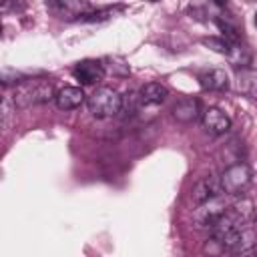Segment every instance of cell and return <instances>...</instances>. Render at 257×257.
<instances>
[{
  "mask_svg": "<svg viewBox=\"0 0 257 257\" xmlns=\"http://www.w3.org/2000/svg\"><path fill=\"white\" fill-rule=\"evenodd\" d=\"M72 76H74V80H78L84 86L86 84H96L104 76V64L100 60H92V58L80 60L72 66Z\"/></svg>",
  "mask_w": 257,
  "mask_h": 257,
  "instance_id": "6",
  "label": "cell"
},
{
  "mask_svg": "<svg viewBox=\"0 0 257 257\" xmlns=\"http://www.w3.org/2000/svg\"><path fill=\"white\" fill-rule=\"evenodd\" d=\"M225 195V193H223ZM223 195H217V197H211L203 203H199V207L195 209L193 213V223L197 227H207L211 229L215 225V221L229 209V205L225 203V197Z\"/></svg>",
  "mask_w": 257,
  "mask_h": 257,
  "instance_id": "4",
  "label": "cell"
},
{
  "mask_svg": "<svg viewBox=\"0 0 257 257\" xmlns=\"http://www.w3.org/2000/svg\"><path fill=\"white\" fill-rule=\"evenodd\" d=\"M235 86L241 94L249 96V98H257V70L255 68H239L237 76H235Z\"/></svg>",
  "mask_w": 257,
  "mask_h": 257,
  "instance_id": "12",
  "label": "cell"
},
{
  "mask_svg": "<svg viewBox=\"0 0 257 257\" xmlns=\"http://www.w3.org/2000/svg\"><path fill=\"white\" fill-rule=\"evenodd\" d=\"M255 26H257V12H255Z\"/></svg>",
  "mask_w": 257,
  "mask_h": 257,
  "instance_id": "19",
  "label": "cell"
},
{
  "mask_svg": "<svg viewBox=\"0 0 257 257\" xmlns=\"http://www.w3.org/2000/svg\"><path fill=\"white\" fill-rule=\"evenodd\" d=\"M203 124L209 133L213 135H223L231 128V118L217 106H209L205 112H203Z\"/></svg>",
  "mask_w": 257,
  "mask_h": 257,
  "instance_id": "8",
  "label": "cell"
},
{
  "mask_svg": "<svg viewBox=\"0 0 257 257\" xmlns=\"http://www.w3.org/2000/svg\"><path fill=\"white\" fill-rule=\"evenodd\" d=\"M173 116L181 122H191L201 116V102L197 98H181L173 106Z\"/></svg>",
  "mask_w": 257,
  "mask_h": 257,
  "instance_id": "13",
  "label": "cell"
},
{
  "mask_svg": "<svg viewBox=\"0 0 257 257\" xmlns=\"http://www.w3.org/2000/svg\"><path fill=\"white\" fill-rule=\"evenodd\" d=\"M54 102L60 110H72V108H78L84 102V92L78 86H64L56 92Z\"/></svg>",
  "mask_w": 257,
  "mask_h": 257,
  "instance_id": "11",
  "label": "cell"
},
{
  "mask_svg": "<svg viewBox=\"0 0 257 257\" xmlns=\"http://www.w3.org/2000/svg\"><path fill=\"white\" fill-rule=\"evenodd\" d=\"M141 106V100H139V92H126L122 96V106L120 110L124 114H135V110Z\"/></svg>",
  "mask_w": 257,
  "mask_h": 257,
  "instance_id": "15",
  "label": "cell"
},
{
  "mask_svg": "<svg viewBox=\"0 0 257 257\" xmlns=\"http://www.w3.org/2000/svg\"><path fill=\"white\" fill-rule=\"evenodd\" d=\"M14 104V100L12 98H4V102H2V124L4 126H8L10 124V106Z\"/></svg>",
  "mask_w": 257,
  "mask_h": 257,
  "instance_id": "17",
  "label": "cell"
},
{
  "mask_svg": "<svg viewBox=\"0 0 257 257\" xmlns=\"http://www.w3.org/2000/svg\"><path fill=\"white\" fill-rule=\"evenodd\" d=\"M199 84L203 90H227L229 76L223 68H209L199 74Z\"/></svg>",
  "mask_w": 257,
  "mask_h": 257,
  "instance_id": "10",
  "label": "cell"
},
{
  "mask_svg": "<svg viewBox=\"0 0 257 257\" xmlns=\"http://www.w3.org/2000/svg\"><path fill=\"white\" fill-rule=\"evenodd\" d=\"M151 2H157V0H151Z\"/></svg>",
  "mask_w": 257,
  "mask_h": 257,
  "instance_id": "21",
  "label": "cell"
},
{
  "mask_svg": "<svg viewBox=\"0 0 257 257\" xmlns=\"http://www.w3.org/2000/svg\"><path fill=\"white\" fill-rule=\"evenodd\" d=\"M217 26L223 30V38H225V40H229L231 44H237V42H239V32H237L235 26H231V24L225 22L223 18H217Z\"/></svg>",
  "mask_w": 257,
  "mask_h": 257,
  "instance_id": "16",
  "label": "cell"
},
{
  "mask_svg": "<svg viewBox=\"0 0 257 257\" xmlns=\"http://www.w3.org/2000/svg\"><path fill=\"white\" fill-rule=\"evenodd\" d=\"M253 253H257V249H255V251H253Z\"/></svg>",
  "mask_w": 257,
  "mask_h": 257,
  "instance_id": "20",
  "label": "cell"
},
{
  "mask_svg": "<svg viewBox=\"0 0 257 257\" xmlns=\"http://www.w3.org/2000/svg\"><path fill=\"white\" fill-rule=\"evenodd\" d=\"M46 8L62 20H74L88 14L90 4L88 0H46Z\"/></svg>",
  "mask_w": 257,
  "mask_h": 257,
  "instance_id": "5",
  "label": "cell"
},
{
  "mask_svg": "<svg viewBox=\"0 0 257 257\" xmlns=\"http://www.w3.org/2000/svg\"><path fill=\"white\" fill-rule=\"evenodd\" d=\"M56 96L54 92V84L44 78V76H36V78H24L16 84L12 100L16 108H30L36 104H44L48 100H52Z\"/></svg>",
  "mask_w": 257,
  "mask_h": 257,
  "instance_id": "1",
  "label": "cell"
},
{
  "mask_svg": "<svg viewBox=\"0 0 257 257\" xmlns=\"http://www.w3.org/2000/svg\"><path fill=\"white\" fill-rule=\"evenodd\" d=\"M201 44H205L207 48H211V50H215V52H219V54H225V56H231V54H233V46H235V44H231L229 40H225L223 36H221V38H217V36L201 38Z\"/></svg>",
  "mask_w": 257,
  "mask_h": 257,
  "instance_id": "14",
  "label": "cell"
},
{
  "mask_svg": "<svg viewBox=\"0 0 257 257\" xmlns=\"http://www.w3.org/2000/svg\"><path fill=\"white\" fill-rule=\"evenodd\" d=\"M223 195V187H221V177L217 175H207L201 181H197V185L193 187V201L199 205L211 197Z\"/></svg>",
  "mask_w": 257,
  "mask_h": 257,
  "instance_id": "7",
  "label": "cell"
},
{
  "mask_svg": "<svg viewBox=\"0 0 257 257\" xmlns=\"http://www.w3.org/2000/svg\"><path fill=\"white\" fill-rule=\"evenodd\" d=\"M169 96V88L161 82H147L139 90L141 106H157Z\"/></svg>",
  "mask_w": 257,
  "mask_h": 257,
  "instance_id": "9",
  "label": "cell"
},
{
  "mask_svg": "<svg viewBox=\"0 0 257 257\" xmlns=\"http://www.w3.org/2000/svg\"><path fill=\"white\" fill-rule=\"evenodd\" d=\"M86 104H88V110L92 116L108 118V116H114L116 112H120L122 96L110 86H100L88 96Z\"/></svg>",
  "mask_w": 257,
  "mask_h": 257,
  "instance_id": "2",
  "label": "cell"
},
{
  "mask_svg": "<svg viewBox=\"0 0 257 257\" xmlns=\"http://www.w3.org/2000/svg\"><path fill=\"white\" fill-rule=\"evenodd\" d=\"M211 2H213V4H217V6H225L229 0H211Z\"/></svg>",
  "mask_w": 257,
  "mask_h": 257,
  "instance_id": "18",
  "label": "cell"
},
{
  "mask_svg": "<svg viewBox=\"0 0 257 257\" xmlns=\"http://www.w3.org/2000/svg\"><path fill=\"white\" fill-rule=\"evenodd\" d=\"M251 183V169L247 163H233L221 175V187L225 195H241Z\"/></svg>",
  "mask_w": 257,
  "mask_h": 257,
  "instance_id": "3",
  "label": "cell"
}]
</instances>
